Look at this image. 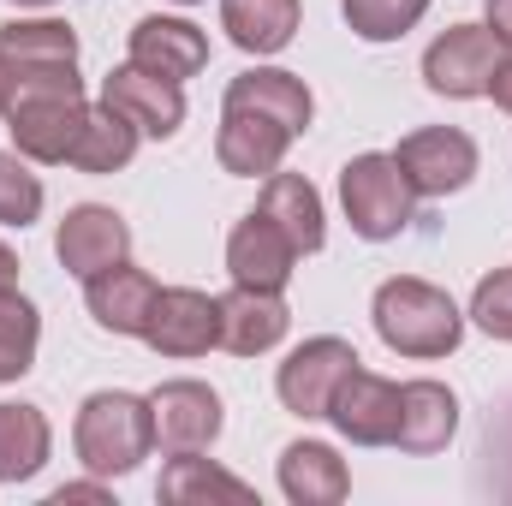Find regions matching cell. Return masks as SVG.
Returning a JSON list of instances; mask_svg holds the SVG:
<instances>
[{
	"instance_id": "1",
	"label": "cell",
	"mask_w": 512,
	"mask_h": 506,
	"mask_svg": "<svg viewBox=\"0 0 512 506\" xmlns=\"http://www.w3.org/2000/svg\"><path fill=\"white\" fill-rule=\"evenodd\" d=\"M84 78L78 66L66 72H24L12 78V102H6V131H12V149L24 161H66L78 131H84Z\"/></svg>"
},
{
	"instance_id": "2",
	"label": "cell",
	"mask_w": 512,
	"mask_h": 506,
	"mask_svg": "<svg viewBox=\"0 0 512 506\" xmlns=\"http://www.w3.org/2000/svg\"><path fill=\"white\" fill-rule=\"evenodd\" d=\"M376 334H382L387 352H399V358H447L453 346H459V334H465V316H459V304L441 292V286H429V280H411V274H399V280H382V292H376Z\"/></svg>"
},
{
	"instance_id": "3",
	"label": "cell",
	"mask_w": 512,
	"mask_h": 506,
	"mask_svg": "<svg viewBox=\"0 0 512 506\" xmlns=\"http://www.w3.org/2000/svg\"><path fill=\"white\" fill-rule=\"evenodd\" d=\"M72 447H78L90 477H126V471H137L149 459V447H155L149 399H137V393H90L78 405Z\"/></svg>"
},
{
	"instance_id": "4",
	"label": "cell",
	"mask_w": 512,
	"mask_h": 506,
	"mask_svg": "<svg viewBox=\"0 0 512 506\" xmlns=\"http://www.w3.org/2000/svg\"><path fill=\"white\" fill-rule=\"evenodd\" d=\"M340 203H346V221L358 239L382 245V239H399L417 215V191L411 179L399 173L393 155H358L340 167Z\"/></svg>"
},
{
	"instance_id": "5",
	"label": "cell",
	"mask_w": 512,
	"mask_h": 506,
	"mask_svg": "<svg viewBox=\"0 0 512 506\" xmlns=\"http://www.w3.org/2000/svg\"><path fill=\"white\" fill-rule=\"evenodd\" d=\"M501 60H507V42H501L489 24H453L447 36L429 42V54H423V84H429L435 96L471 102V96H489Z\"/></svg>"
},
{
	"instance_id": "6",
	"label": "cell",
	"mask_w": 512,
	"mask_h": 506,
	"mask_svg": "<svg viewBox=\"0 0 512 506\" xmlns=\"http://www.w3.org/2000/svg\"><path fill=\"white\" fill-rule=\"evenodd\" d=\"M393 161H399V173L411 179L417 197H447V191H465V185H471V173H477V143L459 126H429V131L399 137Z\"/></svg>"
},
{
	"instance_id": "7",
	"label": "cell",
	"mask_w": 512,
	"mask_h": 506,
	"mask_svg": "<svg viewBox=\"0 0 512 506\" xmlns=\"http://www.w3.org/2000/svg\"><path fill=\"white\" fill-rule=\"evenodd\" d=\"M292 137H298V131L286 126V120H274L268 108L227 96V108H221V137H215V161H221L227 173H239V179H268V173L280 167V155H286Z\"/></svg>"
},
{
	"instance_id": "8",
	"label": "cell",
	"mask_w": 512,
	"mask_h": 506,
	"mask_svg": "<svg viewBox=\"0 0 512 506\" xmlns=\"http://www.w3.org/2000/svg\"><path fill=\"white\" fill-rule=\"evenodd\" d=\"M328 423L358 441V447H393V429H399V381L376 376L364 364H352L334 399H328Z\"/></svg>"
},
{
	"instance_id": "9",
	"label": "cell",
	"mask_w": 512,
	"mask_h": 506,
	"mask_svg": "<svg viewBox=\"0 0 512 506\" xmlns=\"http://www.w3.org/2000/svg\"><path fill=\"white\" fill-rule=\"evenodd\" d=\"M143 340H149L161 358H203L209 346H221V298L191 292V286L155 292V310H149Z\"/></svg>"
},
{
	"instance_id": "10",
	"label": "cell",
	"mask_w": 512,
	"mask_h": 506,
	"mask_svg": "<svg viewBox=\"0 0 512 506\" xmlns=\"http://www.w3.org/2000/svg\"><path fill=\"white\" fill-rule=\"evenodd\" d=\"M149 417L161 453H203L221 435V393L209 381H161L149 393Z\"/></svg>"
},
{
	"instance_id": "11",
	"label": "cell",
	"mask_w": 512,
	"mask_h": 506,
	"mask_svg": "<svg viewBox=\"0 0 512 506\" xmlns=\"http://www.w3.org/2000/svg\"><path fill=\"white\" fill-rule=\"evenodd\" d=\"M352 364H358V352H352L346 340H334V334L304 340V346L280 364L274 393H280V405H286L292 417H328V399H334V387H340V376H346Z\"/></svg>"
},
{
	"instance_id": "12",
	"label": "cell",
	"mask_w": 512,
	"mask_h": 506,
	"mask_svg": "<svg viewBox=\"0 0 512 506\" xmlns=\"http://www.w3.org/2000/svg\"><path fill=\"white\" fill-rule=\"evenodd\" d=\"M126 251H131L126 215H120V209H102V203H78V209L60 221V233H54V256H60L66 274H78V280H90V274L126 262Z\"/></svg>"
},
{
	"instance_id": "13",
	"label": "cell",
	"mask_w": 512,
	"mask_h": 506,
	"mask_svg": "<svg viewBox=\"0 0 512 506\" xmlns=\"http://www.w3.org/2000/svg\"><path fill=\"white\" fill-rule=\"evenodd\" d=\"M292 268H298V245H292L262 209H251V215L233 227V239H227V274H233V286L280 292V286L292 280Z\"/></svg>"
},
{
	"instance_id": "14",
	"label": "cell",
	"mask_w": 512,
	"mask_h": 506,
	"mask_svg": "<svg viewBox=\"0 0 512 506\" xmlns=\"http://www.w3.org/2000/svg\"><path fill=\"white\" fill-rule=\"evenodd\" d=\"M102 102L120 108L143 137H173V131L185 126V96H179V84L161 78V72H143V66H131V60L120 72H108Z\"/></svg>"
},
{
	"instance_id": "15",
	"label": "cell",
	"mask_w": 512,
	"mask_h": 506,
	"mask_svg": "<svg viewBox=\"0 0 512 506\" xmlns=\"http://www.w3.org/2000/svg\"><path fill=\"white\" fill-rule=\"evenodd\" d=\"M131 66L161 72V78H197L209 66V36L185 18H137L131 24Z\"/></svg>"
},
{
	"instance_id": "16",
	"label": "cell",
	"mask_w": 512,
	"mask_h": 506,
	"mask_svg": "<svg viewBox=\"0 0 512 506\" xmlns=\"http://www.w3.org/2000/svg\"><path fill=\"white\" fill-rule=\"evenodd\" d=\"M292 328V310L280 304V292H256V286H233L221 298V346L256 358V352H274Z\"/></svg>"
},
{
	"instance_id": "17",
	"label": "cell",
	"mask_w": 512,
	"mask_h": 506,
	"mask_svg": "<svg viewBox=\"0 0 512 506\" xmlns=\"http://www.w3.org/2000/svg\"><path fill=\"white\" fill-rule=\"evenodd\" d=\"M84 286H90V316H96V328H108V334H137V340H143L149 310H155V292H161L143 268L114 262V268L90 274Z\"/></svg>"
},
{
	"instance_id": "18",
	"label": "cell",
	"mask_w": 512,
	"mask_h": 506,
	"mask_svg": "<svg viewBox=\"0 0 512 506\" xmlns=\"http://www.w3.org/2000/svg\"><path fill=\"white\" fill-rule=\"evenodd\" d=\"M459 429V399L441 381H405L399 387V429L393 447L399 453H441Z\"/></svg>"
},
{
	"instance_id": "19",
	"label": "cell",
	"mask_w": 512,
	"mask_h": 506,
	"mask_svg": "<svg viewBox=\"0 0 512 506\" xmlns=\"http://www.w3.org/2000/svg\"><path fill=\"white\" fill-rule=\"evenodd\" d=\"M280 489L292 506H340L352 495V471L334 447L322 441H292L280 453Z\"/></svg>"
},
{
	"instance_id": "20",
	"label": "cell",
	"mask_w": 512,
	"mask_h": 506,
	"mask_svg": "<svg viewBox=\"0 0 512 506\" xmlns=\"http://www.w3.org/2000/svg\"><path fill=\"white\" fill-rule=\"evenodd\" d=\"M292 245L298 256H316L322 251V239H328V227H322V197H316V185L310 179H298V173H268V185H262V203H256Z\"/></svg>"
},
{
	"instance_id": "21",
	"label": "cell",
	"mask_w": 512,
	"mask_h": 506,
	"mask_svg": "<svg viewBox=\"0 0 512 506\" xmlns=\"http://www.w3.org/2000/svg\"><path fill=\"white\" fill-rule=\"evenodd\" d=\"M0 54L12 60V78L66 72V66H78V36L60 18H12V24H0Z\"/></svg>"
},
{
	"instance_id": "22",
	"label": "cell",
	"mask_w": 512,
	"mask_h": 506,
	"mask_svg": "<svg viewBox=\"0 0 512 506\" xmlns=\"http://www.w3.org/2000/svg\"><path fill=\"white\" fill-rule=\"evenodd\" d=\"M298 0H221V30L245 54H280L298 36Z\"/></svg>"
},
{
	"instance_id": "23",
	"label": "cell",
	"mask_w": 512,
	"mask_h": 506,
	"mask_svg": "<svg viewBox=\"0 0 512 506\" xmlns=\"http://www.w3.org/2000/svg\"><path fill=\"white\" fill-rule=\"evenodd\" d=\"M137 137H143V131L131 126L120 108L102 102V108L84 114V131H78V143H72L66 161H72L78 173H120L131 155H137Z\"/></svg>"
},
{
	"instance_id": "24",
	"label": "cell",
	"mask_w": 512,
	"mask_h": 506,
	"mask_svg": "<svg viewBox=\"0 0 512 506\" xmlns=\"http://www.w3.org/2000/svg\"><path fill=\"white\" fill-rule=\"evenodd\" d=\"M227 96H233V102H256V108H268L274 120H286L298 137L310 131V114H316V102H310L304 78H292V72H274V66L239 72V78L227 84Z\"/></svg>"
},
{
	"instance_id": "25",
	"label": "cell",
	"mask_w": 512,
	"mask_h": 506,
	"mask_svg": "<svg viewBox=\"0 0 512 506\" xmlns=\"http://www.w3.org/2000/svg\"><path fill=\"white\" fill-rule=\"evenodd\" d=\"M48 459V417L36 405H0V483L36 477Z\"/></svg>"
},
{
	"instance_id": "26",
	"label": "cell",
	"mask_w": 512,
	"mask_h": 506,
	"mask_svg": "<svg viewBox=\"0 0 512 506\" xmlns=\"http://www.w3.org/2000/svg\"><path fill=\"white\" fill-rule=\"evenodd\" d=\"M161 501L167 506H191V501H256V495H251V483L227 477L221 465L191 459V453H173V465L161 471Z\"/></svg>"
},
{
	"instance_id": "27",
	"label": "cell",
	"mask_w": 512,
	"mask_h": 506,
	"mask_svg": "<svg viewBox=\"0 0 512 506\" xmlns=\"http://www.w3.org/2000/svg\"><path fill=\"white\" fill-rule=\"evenodd\" d=\"M36 340H42L36 304L18 292H0V381H18L36 364Z\"/></svg>"
},
{
	"instance_id": "28",
	"label": "cell",
	"mask_w": 512,
	"mask_h": 506,
	"mask_svg": "<svg viewBox=\"0 0 512 506\" xmlns=\"http://www.w3.org/2000/svg\"><path fill=\"white\" fill-rule=\"evenodd\" d=\"M340 12L364 42H399L405 30H417L429 0H340Z\"/></svg>"
},
{
	"instance_id": "29",
	"label": "cell",
	"mask_w": 512,
	"mask_h": 506,
	"mask_svg": "<svg viewBox=\"0 0 512 506\" xmlns=\"http://www.w3.org/2000/svg\"><path fill=\"white\" fill-rule=\"evenodd\" d=\"M42 215V179L0 149V227H30Z\"/></svg>"
},
{
	"instance_id": "30",
	"label": "cell",
	"mask_w": 512,
	"mask_h": 506,
	"mask_svg": "<svg viewBox=\"0 0 512 506\" xmlns=\"http://www.w3.org/2000/svg\"><path fill=\"white\" fill-rule=\"evenodd\" d=\"M471 322L489 334V340H512V268H495L477 280L471 292Z\"/></svg>"
},
{
	"instance_id": "31",
	"label": "cell",
	"mask_w": 512,
	"mask_h": 506,
	"mask_svg": "<svg viewBox=\"0 0 512 506\" xmlns=\"http://www.w3.org/2000/svg\"><path fill=\"white\" fill-rule=\"evenodd\" d=\"M66 501H108V489L102 483H72V489H54V506Z\"/></svg>"
},
{
	"instance_id": "32",
	"label": "cell",
	"mask_w": 512,
	"mask_h": 506,
	"mask_svg": "<svg viewBox=\"0 0 512 506\" xmlns=\"http://www.w3.org/2000/svg\"><path fill=\"white\" fill-rule=\"evenodd\" d=\"M489 30L512 48V0H489Z\"/></svg>"
},
{
	"instance_id": "33",
	"label": "cell",
	"mask_w": 512,
	"mask_h": 506,
	"mask_svg": "<svg viewBox=\"0 0 512 506\" xmlns=\"http://www.w3.org/2000/svg\"><path fill=\"white\" fill-rule=\"evenodd\" d=\"M489 96H495V108H507V114H512V60H501V72H495Z\"/></svg>"
},
{
	"instance_id": "34",
	"label": "cell",
	"mask_w": 512,
	"mask_h": 506,
	"mask_svg": "<svg viewBox=\"0 0 512 506\" xmlns=\"http://www.w3.org/2000/svg\"><path fill=\"white\" fill-rule=\"evenodd\" d=\"M18 286V256H12V245H0V292H12Z\"/></svg>"
},
{
	"instance_id": "35",
	"label": "cell",
	"mask_w": 512,
	"mask_h": 506,
	"mask_svg": "<svg viewBox=\"0 0 512 506\" xmlns=\"http://www.w3.org/2000/svg\"><path fill=\"white\" fill-rule=\"evenodd\" d=\"M6 102H12V60L0 54V114H6Z\"/></svg>"
},
{
	"instance_id": "36",
	"label": "cell",
	"mask_w": 512,
	"mask_h": 506,
	"mask_svg": "<svg viewBox=\"0 0 512 506\" xmlns=\"http://www.w3.org/2000/svg\"><path fill=\"white\" fill-rule=\"evenodd\" d=\"M12 6H48V0H12Z\"/></svg>"
},
{
	"instance_id": "37",
	"label": "cell",
	"mask_w": 512,
	"mask_h": 506,
	"mask_svg": "<svg viewBox=\"0 0 512 506\" xmlns=\"http://www.w3.org/2000/svg\"><path fill=\"white\" fill-rule=\"evenodd\" d=\"M179 6H197V0H179Z\"/></svg>"
}]
</instances>
